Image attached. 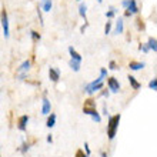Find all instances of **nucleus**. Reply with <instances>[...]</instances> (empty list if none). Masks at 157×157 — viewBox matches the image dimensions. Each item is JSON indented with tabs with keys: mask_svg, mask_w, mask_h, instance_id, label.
I'll list each match as a JSON object with an SVG mask.
<instances>
[{
	"mask_svg": "<svg viewBox=\"0 0 157 157\" xmlns=\"http://www.w3.org/2000/svg\"><path fill=\"white\" fill-rule=\"evenodd\" d=\"M30 66H32L30 60H25L20 66L17 67V73H19V75H27V71L30 70Z\"/></svg>",
	"mask_w": 157,
	"mask_h": 157,
	"instance_id": "nucleus-8",
	"label": "nucleus"
},
{
	"mask_svg": "<svg viewBox=\"0 0 157 157\" xmlns=\"http://www.w3.org/2000/svg\"><path fill=\"white\" fill-rule=\"evenodd\" d=\"M80 64H82L80 62H76V60H71V59L69 60V67L73 71H80Z\"/></svg>",
	"mask_w": 157,
	"mask_h": 157,
	"instance_id": "nucleus-18",
	"label": "nucleus"
},
{
	"mask_svg": "<svg viewBox=\"0 0 157 157\" xmlns=\"http://www.w3.org/2000/svg\"><path fill=\"white\" fill-rule=\"evenodd\" d=\"M77 2H80V0H77Z\"/></svg>",
	"mask_w": 157,
	"mask_h": 157,
	"instance_id": "nucleus-40",
	"label": "nucleus"
},
{
	"mask_svg": "<svg viewBox=\"0 0 157 157\" xmlns=\"http://www.w3.org/2000/svg\"><path fill=\"white\" fill-rule=\"evenodd\" d=\"M137 29L139 30H144L146 29V26H144V23H143L141 19H137Z\"/></svg>",
	"mask_w": 157,
	"mask_h": 157,
	"instance_id": "nucleus-25",
	"label": "nucleus"
},
{
	"mask_svg": "<svg viewBox=\"0 0 157 157\" xmlns=\"http://www.w3.org/2000/svg\"><path fill=\"white\" fill-rule=\"evenodd\" d=\"M101 96H104V97H109V91H103V93H101Z\"/></svg>",
	"mask_w": 157,
	"mask_h": 157,
	"instance_id": "nucleus-38",
	"label": "nucleus"
},
{
	"mask_svg": "<svg viewBox=\"0 0 157 157\" xmlns=\"http://www.w3.org/2000/svg\"><path fill=\"white\" fill-rule=\"evenodd\" d=\"M37 16H39V21H40V25L43 26V25H44V21H43V14H41L40 9H37Z\"/></svg>",
	"mask_w": 157,
	"mask_h": 157,
	"instance_id": "nucleus-29",
	"label": "nucleus"
},
{
	"mask_svg": "<svg viewBox=\"0 0 157 157\" xmlns=\"http://www.w3.org/2000/svg\"><path fill=\"white\" fill-rule=\"evenodd\" d=\"M128 2H130V0H123V2H121V6H123V7L126 9V7L128 6Z\"/></svg>",
	"mask_w": 157,
	"mask_h": 157,
	"instance_id": "nucleus-33",
	"label": "nucleus"
},
{
	"mask_svg": "<svg viewBox=\"0 0 157 157\" xmlns=\"http://www.w3.org/2000/svg\"><path fill=\"white\" fill-rule=\"evenodd\" d=\"M46 140H47V143H50V144H52V143H53V137H52V134H49Z\"/></svg>",
	"mask_w": 157,
	"mask_h": 157,
	"instance_id": "nucleus-34",
	"label": "nucleus"
},
{
	"mask_svg": "<svg viewBox=\"0 0 157 157\" xmlns=\"http://www.w3.org/2000/svg\"><path fill=\"white\" fill-rule=\"evenodd\" d=\"M46 126H47L49 128H52V127H54V126H56V114H54V113H49V114H47Z\"/></svg>",
	"mask_w": 157,
	"mask_h": 157,
	"instance_id": "nucleus-13",
	"label": "nucleus"
},
{
	"mask_svg": "<svg viewBox=\"0 0 157 157\" xmlns=\"http://www.w3.org/2000/svg\"><path fill=\"white\" fill-rule=\"evenodd\" d=\"M124 30V23H123V19L121 17H119V20L116 21V27H114V32L113 33L114 34H121Z\"/></svg>",
	"mask_w": 157,
	"mask_h": 157,
	"instance_id": "nucleus-14",
	"label": "nucleus"
},
{
	"mask_svg": "<svg viewBox=\"0 0 157 157\" xmlns=\"http://www.w3.org/2000/svg\"><path fill=\"white\" fill-rule=\"evenodd\" d=\"M139 50H140V52H143V53H147V52H149V47H147V44H144V43H140Z\"/></svg>",
	"mask_w": 157,
	"mask_h": 157,
	"instance_id": "nucleus-26",
	"label": "nucleus"
},
{
	"mask_svg": "<svg viewBox=\"0 0 157 157\" xmlns=\"http://www.w3.org/2000/svg\"><path fill=\"white\" fill-rule=\"evenodd\" d=\"M149 89H151L153 91H156L157 90V78L154 77L153 80H150V83H149Z\"/></svg>",
	"mask_w": 157,
	"mask_h": 157,
	"instance_id": "nucleus-22",
	"label": "nucleus"
},
{
	"mask_svg": "<svg viewBox=\"0 0 157 157\" xmlns=\"http://www.w3.org/2000/svg\"><path fill=\"white\" fill-rule=\"evenodd\" d=\"M124 16H126V17H132L133 14H132L130 12H128V10H126V12H124Z\"/></svg>",
	"mask_w": 157,
	"mask_h": 157,
	"instance_id": "nucleus-36",
	"label": "nucleus"
},
{
	"mask_svg": "<svg viewBox=\"0 0 157 157\" xmlns=\"http://www.w3.org/2000/svg\"><path fill=\"white\" fill-rule=\"evenodd\" d=\"M0 21H2L4 37L9 39V36H10V27H9V16L6 10H2V13H0Z\"/></svg>",
	"mask_w": 157,
	"mask_h": 157,
	"instance_id": "nucleus-3",
	"label": "nucleus"
},
{
	"mask_svg": "<svg viewBox=\"0 0 157 157\" xmlns=\"http://www.w3.org/2000/svg\"><path fill=\"white\" fill-rule=\"evenodd\" d=\"M75 157H89V156H87V154L84 153L82 149H78L77 151H76V156H75Z\"/></svg>",
	"mask_w": 157,
	"mask_h": 157,
	"instance_id": "nucleus-27",
	"label": "nucleus"
},
{
	"mask_svg": "<svg viewBox=\"0 0 157 157\" xmlns=\"http://www.w3.org/2000/svg\"><path fill=\"white\" fill-rule=\"evenodd\" d=\"M121 116L120 114H116V116H109V124H107V136L109 140H113L116 137L117 128H119V123Z\"/></svg>",
	"mask_w": 157,
	"mask_h": 157,
	"instance_id": "nucleus-1",
	"label": "nucleus"
},
{
	"mask_svg": "<svg viewBox=\"0 0 157 157\" xmlns=\"http://www.w3.org/2000/svg\"><path fill=\"white\" fill-rule=\"evenodd\" d=\"M116 13H117V10L112 6V7H110V10H109V12H106V17H107V19H113Z\"/></svg>",
	"mask_w": 157,
	"mask_h": 157,
	"instance_id": "nucleus-21",
	"label": "nucleus"
},
{
	"mask_svg": "<svg viewBox=\"0 0 157 157\" xmlns=\"http://www.w3.org/2000/svg\"><path fill=\"white\" fill-rule=\"evenodd\" d=\"M103 114H104V116H109V113H107V107H106V104L103 106Z\"/></svg>",
	"mask_w": 157,
	"mask_h": 157,
	"instance_id": "nucleus-35",
	"label": "nucleus"
},
{
	"mask_svg": "<svg viewBox=\"0 0 157 157\" xmlns=\"http://www.w3.org/2000/svg\"><path fill=\"white\" fill-rule=\"evenodd\" d=\"M107 87L112 93H119L120 91V83L116 77H109L107 78Z\"/></svg>",
	"mask_w": 157,
	"mask_h": 157,
	"instance_id": "nucleus-5",
	"label": "nucleus"
},
{
	"mask_svg": "<svg viewBox=\"0 0 157 157\" xmlns=\"http://www.w3.org/2000/svg\"><path fill=\"white\" fill-rule=\"evenodd\" d=\"M109 69H110V70H117V64L114 60H112V62L109 63Z\"/></svg>",
	"mask_w": 157,
	"mask_h": 157,
	"instance_id": "nucleus-28",
	"label": "nucleus"
},
{
	"mask_svg": "<svg viewBox=\"0 0 157 157\" xmlns=\"http://www.w3.org/2000/svg\"><path fill=\"white\" fill-rule=\"evenodd\" d=\"M78 14L84 19V21H87V6L86 4L82 3L80 6H78Z\"/></svg>",
	"mask_w": 157,
	"mask_h": 157,
	"instance_id": "nucleus-17",
	"label": "nucleus"
},
{
	"mask_svg": "<svg viewBox=\"0 0 157 157\" xmlns=\"http://www.w3.org/2000/svg\"><path fill=\"white\" fill-rule=\"evenodd\" d=\"M30 37H32V40H33L34 43H39V41L41 40L40 33H37L36 30H30Z\"/></svg>",
	"mask_w": 157,
	"mask_h": 157,
	"instance_id": "nucleus-20",
	"label": "nucleus"
},
{
	"mask_svg": "<svg viewBox=\"0 0 157 157\" xmlns=\"http://www.w3.org/2000/svg\"><path fill=\"white\" fill-rule=\"evenodd\" d=\"M83 113L87 114V116H90L93 119V121L96 123H100L101 121V116L99 114V112L96 110V107H89V106H83Z\"/></svg>",
	"mask_w": 157,
	"mask_h": 157,
	"instance_id": "nucleus-4",
	"label": "nucleus"
},
{
	"mask_svg": "<svg viewBox=\"0 0 157 157\" xmlns=\"http://www.w3.org/2000/svg\"><path fill=\"white\" fill-rule=\"evenodd\" d=\"M147 47H149V50H153L154 53L157 52V40L156 37H149V40H147Z\"/></svg>",
	"mask_w": 157,
	"mask_h": 157,
	"instance_id": "nucleus-16",
	"label": "nucleus"
},
{
	"mask_svg": "<svg viewBox=\"0 0 157 157\" xmlns=\"http://www.w3.org/2000/svg\"><path fill=\"white\" fill-rule=\"evenodd\" d=\"M128 83H130V84H132V87H133V90H139V89H140L141 87V84L139 82H137V78L134 77V76H132V75H128Z\"/></svg>",
	"mask_w": 157,
	"mask_h": 157,
	"instance_id": "nucleus-15",
	"label": "nucleus"
},
{
	"mask_svg": "<svg viewBox=\"0 0 157 157\" xmlns=\"http://www.w3.org/2000/svg\"><path fill=\"white\" fill-rule=\"evenodd\" d=\"M49 78L53 83H57L59 78H60V70L56 69V67H50L49 69Z\"/></svg>",
	"mask_w": 157,
	"mask_h": 157,
	"instance_id": "nucleus-7",
	"label": "nucleus"
},
{
	"mask_svg": "<svg viewBox=\"0 0 157 157\" xmlns=\"http://www.w3.org/2000/svg\"><path fill=\"white\" fill-rule=\"evenodd\" d=\"M27 123H29V116L25 114V116H20L17 120V128L20 132H26L27 130Z\"/></svg>",
	"mask_w": 157,
	"mask_h": 157,
	"instance_id": "nucleus-6",
	"label": "nucleus"
},
{
	"mask_svg": "<svg viewBox=\"0 0 157 157\" xmlns=\"http://www.w3.org/2000/svg\"><path fill=\"white\" fill-rule=\"evenodd\" d=\"M50 110H52V104H50V100L49 99H43V104H41V114H44V116H47L50 113Z\"/></svg>",
	"mask_w": 157,
	"mask_h": 157,
	"instance_id": "nucleus-10",
	"label": "nucleus"
},
{
	"mask_svg": "<svg viewBox=\"0 0 157 157\" xmlns=\"http://www.w3.org/2000/svg\"><path fill=\"white\" fill-rule=\"evenodd\" d=\"M87 26H89V23H84V25L80 27V32H82L83 34H84V32H86V29H87Z\"/></svg>",
	"mask_w": 157,
	"mask_h": 157,
	"instance_id": "nucleus-32",
	"label": "nucleus"
},
{
	"mask_svg": "<svg viewBox=\"0 0 157 157\" xmlns=\"http://www.w3.org/2000/svg\"><path fill=\"white\" fill-rule=\"evenodd\" d=\"M110 32H112V21H107V23H106V26H104V34L107 36Z\"/></svg>",
	"mask_w": 157,
	"mask_h": 157,
	"instance_id": "nucleus-24",
	"label": "nucleus"
},
{
	"mask_svg": "<svg viewBox=\"0 0 157 157\" xmlns=\"http://www.w3.org/2000/svg\"><path fill=\"white\" fill-rule=\"evenodd\" d=\"M69 54H70V59H71V60H76V62H80V63H82V60H83L82 54H78L77 50H76L73 46H70V47H69Z\"/></svg>",
	"mask_w": 157,
	"mask_h": 157,
	"instance_id": "nucleus-9",
	"label": "nucleus"
},
{
	"mask_svg": "<svg viewBox=\"0 0 157 157\" xmlns=\"http://www.w3.org/2000/svg\"><path fill=\"white\" fill-rule=\"evenodd\" d=\"M126 10H128L132 14H137V13H139V6H137L136 0H130V2H128V6L126 7Z\"/></svg>",
	"mask_w": 157,
	"mask_h": 157,
	"instance_id": "nucleus-12",
	"label": "nucleus"
},
{
	"mask_svg": "<svg viewBox=\"0 0 157 157\" xmlns=\"http://www.w3.org/2000/svg\"><path fill=\"white\" fill-rule=\"evenodd\" d=\"M103 80H104V78L97 77L96 80H93L91 83H89V84H86V86H84V91H86L87 94H94L96 91H99V90H101V89H103V86H104Z\"/></svg>",
	"mask_w": 157,
	"mask_h": 157,
	"instance_id": "nucleus-2",
	"label": "nucleus"
},
{
	"mask_svg": "<svg viewBox=\"0 0 157 157\" xmlns=\"http://www.w3.org/2000/svg\"><path fill=\"white\" fill-rule=\"evenodd\" d=\"M29 149H30V146H29V143H26V141H25V143H21L20 151H21V153H23V154H25V153H27V151H29Z\"/></svg>",
	"mask_w": 157,
	"mask_h": 157,
	"instance_id": "nucleus-23",
	"label": "nucleus"
},
{
	"mask_svg": "<svg viewBox=\"0 0 157 157\" xmlns=\"http://www.w3.org/2000/svg\"><path fill=\"white\" fill-rule=\"evenodd\" d=\"M100 156H101V157H107V153H106V151H100Z\"/></svg>",
	"mask_w": 157,
	"mask_h": 157,
	"instance_id": "nucleus-37",
	"label": "nucleus"
},
{
	"mask_svg": "<svg viewBox=\"0 0 157 157\" xmlns=\"http://www.w3.org/2000/svg\"><path fill=\"white\" fill-rule=\"evenodd\" d=\"M146 66V63L144 62H130L128 63V67H130V70H141V69H144Z\"/></svg>",
	"mask_w": 157,
	"mask_h": 157,
	"instance_id": "nucleus-11",
	"label": "nucleus"
},
{
	"mask_svg": "<svg viewBox=\"0 0 157 157\" xmlns=\"http://www.w3.org/2000/svg\"><path fill=\"white\" fill-rule=\"evenodd\" d=\"M106 76H107V69H101V70H100V77L101 78H106Z\"/></svg>",
	"mask_w": 157,
	"mask_h": 157,
	"instance_id": "nucleus-30",
	"label": "nucleus"
},
{
	"mask_svg": "<svg viewBox=\"0 0 157 157\" xmlns=\"http://www.w3.org/2000/svg\"><path fill=\"white\" fill-rule=\"evenodd\" d=\"M84 150H86V154H87V156L91 153V151H90V147H89V143H84Z\"/></svg>",
	"mask_w": 157,
	"mask_h": 157,
	"instance_id": "nucleus-31",
	"label": "nucleus"
},
{
	"mask_svg": "<svg viewBox=\"0 0 157 157\" xmlns=\"http://www.w3.org/2000/svg\"><path fill=\"white\" fill-rule=\"evenodd\" d=\"M41 7H43V12H50L52 7H53V2H52V0H43Z\"/></svg>",
	"mask_w": 157,
	"mask_h": 157,
	"instance_id": "nucleus-19",
	"label": "nucleus"
},
{
	"mask_svg": "<svg viewBox=\"0 0 157 157\" xmlns=\"http://www.w3.org/2000/svg\"><path fill=\"white\" fill-rule=\"evenodd\" d=\"M97 2H99V3H101V2H103V0H97Z\"/></svg>",
	"mask_w": 157,
	"mask_h": 157,
	"instance_id": "nucleus-39",
	"label": "nucleus"
}]
</instances>
